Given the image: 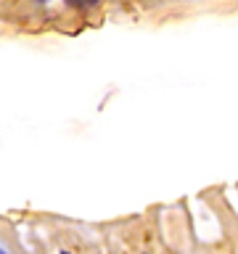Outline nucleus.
Segmentation results:
<instances>
[{
	"mask_svg": "<svg viewBox=\"0 0 238 254\" xmlns=\"http://www.w3.org/2000/svg\"><path fill=\"white\" fill-rule=\"evenodd\" d=\"M0 254H8V252H3V249H0Z\"/></svg>",
	"mask_w": 238,
	"mask_h": 254,
	"instance_id": "obj_1",
	"label": "nucleus"
},
{
	"mask_svg": "<svg viewBox=\"0 0 238 254\" xmlns=\"http://www.w3.org/2000/svg\"><path fill=\"white\" fill-rule=\"evenodd\" d=\"M63 254H69V252H63Z\"/></svg>",
	"mask_w": 238,
	"mask_h": 254,
	"instance_id": "obj_2",
	"label": "nucleus"
}]
</instances>
